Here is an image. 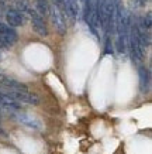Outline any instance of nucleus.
Masks as SVG:
<instances>
[{
    "mask_svg": "<svg viewBox=\"0 0 152 154\" xmlns=\"http://www.w3.org/2000/svg\"><path fill=\"white\" fill-rule=\"evenodd\" d=\"M48 14H49L51 21H52V24H54L55 30L61 34V35H65L68 27H66V20H65L64 13H62L55 5H51L49 9H48Z\"/></svg>",
    "mask_w": 152,
    "mask_h": 154,
    "instance_id": "f257e3e1",
    "label": "nucleus"
},
{
    "mask_svg": "<svg viewBox=\"0 0 152 154\" xmlns=\"http://www.w3.org/2000/svg\"><path fill=\"white\" fill-rule=\"evenodd\" d=\"M6 94L11 96V98L19 102L20 105L21 103H28V105H38L40 103V98H38L35 94H31V92H23V91H7Z\"/></svg>",
    "mask_w": 152,
    "mask_h": 154,
    "instance_id": "f03ea898",
    "label": "nucleus"
},
{
    "mask_svg": "<svg viewBox=\"0 0 152 154\" xmlns=\"http://www.w3.org/2000/svg\"><path fill=\"white\" fill-rule=\"evenodd\" d=\"M30 13V17H31V27L32 30L38 34V35H42V37H46L48 35V28H46V24L44 21L41 16L35 11V10H27Z\"/></svg>",
    "mask_w": 152,
    "mask_h": 154,
    "instance_id": "7ed1b4c3",
    "label": "nucleus"
},
{
    "mask_svg": "<svg viewBox=\"0 0 152 154\" xmlns=\"http://www.w3.org/2000/svg\"><path fill=\"white\" fill-rule=\"evenodd\" d=\"M0 40L4 42L7 47H10V45H13L14 42L17 41V33L10 26H7L4 23H0Z\"/></svg>",
    "mask_w": 152,
    "mask_h": 154,
    "instance_id": "20e7f679",
    "label": "nucleus"
},
{
    "mask_svg": "<svg viewBox=\"0 0 152 154\" xmlns=\"http://www.w3.org/2000/svg\"><path fill=\"white\" fill-rule=\"evenodd\" d=\"M16 119H17L21 125L30 127V129H34V130H41L42 129V123L38 120L35 116H32V115H28V113H17V115H16Z\"/></svg>",
    "mask_w": 152,
    "mask_h": 154,
    "instance_id": "39448f33",
    "label": "nucleus"
},
{
    "mask_svg": "<svg viewBox=\"0 0 152 154\" xmlns=\"http://www.w3.org/2000/svg\"><path fill=\"white\" fill-rule=\"evenodd\" d=\"M0 84L3 85V86H6L9 91H23V92H27L28 91L27 86L24 84L13 79V78H9L6 75H0Z\"/></svg>",
    "mask_w": 152,
    "mask_h": 154,
    "instance_id": "423d86ee",
    "label": "nucleus"
},
{
    "mask_svg": "<svg viewBox=\"0 0 152 154\" xmlns=\"http://www.w3.org/2000/svg\"><path fill=\"white\" fill-rule=\"evenodd\" d=\"M6 20H7V26L10 27H20V26H24V16L23 13H20L17 10H9L6 13Z\"/></svg>",
    "mask_w": 152,
    "mask_h": 154,
    "instance_id": "0eeeda50",
    "label": "nucleus"
},
{
    "mask_svg": "<svg viewBox=\"0 0 152 154\" xmlns=\"http://www.w3.org/2000/svg\"><path fill=\"white\" fill-rule=\"evenodd\" d=\"M0 106L6 107L9 110H20L21 109V105L19 102H16L11 96H9L3 91H0Z\"/></svg>",
    "mask_w": 152,
    "mask_h": 154,
    "instance_id": "6e6552de",
    "label": "nucleus"
},
{
    "mask_svg": "<svg viewBox=\"0 0 152 154\" xmlns=\"http://www.w3.org/2000/svg\"><path fill=\"white\" fill-rule=\"evenodd\" d=\"M138 75H139V89H141L142 94H145L149 89V72H148L147 68L141 66L138 69Z\"/></svg>",
    "mask_w": 152,
    "mask_h": 154,
    "instance_id": "1a4fd4ad",
    "label": "nucleus"
},
{
    "mask_svg": "<svg viewBox=\"0 0 152 154\" xmlns=\"http://www.w3.org/2000/svg\"><path fill=\"white\" fill-rule=\"evenodd\" d=\"M35 3H37V11L40 16H45V14H48V9H49V6H48V3H46V0H35Z\"/></svg>",
    "mask_w": 152,
    "mask_h": 154,
    "instance_id": "9d476101",
    "label": "nucleus"
},
{
    "mask_svg": "<svg viewBox=\"0 0 152 154\" xmlns=\"http://www.w3.org/2000/svg\"><path fill=\"white\" fill-rule=\"evenodd\" d=\"M16 7L17 9H14V10H17V11H27L28 10V5H27V0H17V3H16Z\"/></svg>",
    "mask_w": 152,
    "mask_h": 154,
    "instance_id": "9b49d317",
    "label": "nucleus"
},
{
    "mask_svg": "<svg viewBox=\"0 0 152 154\" xmlns=\"http://www.w3.org/2000/svg\"><path fill=\"white\" fill-rule=\"evenodd\" d=\"M151 24H152V21H151V13H148L147 17L144 19V27L147 28V30H149V28H151Z\"/></svg>",
    "mask_w": 152,
    "mask_h": 154,
    "instance_id": "f8f14e48",
    "label": "nucleus"
},
{
    "mask_svg": "<svg viewBox=\"0 0 152 154\" xmlns=\"http://www.w3.org/2000/svg\"><path fill=\"white\" fill-rule=\"evenodd\" d=\"M52 5H55L58 9H64V0H52Z\"/></svg>",
    "mask_w": 152,
    "mask_h": 154,
    "instance_id": "ddd939ff",
    "label": "nucleus"
}]
</instances>
